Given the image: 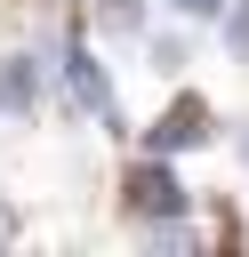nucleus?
Returning <instances> with one entry per match:
<instances>
[{"label": "nucleus", "instance_id": "f257e3e1", "mask_svg": "<svg viewBox=\"0 0 249 257\" xmlns=\"http://www.w3.org/2000/svg\"><path fill=\"white\" fill-rule=\"evenodd\" d=\"M120 193H129V209H137V217H185V185L169 177V161H161V153H153L145 169H129V185H120Z\"/></svg>", "mask_w": 249, "mask_h": 257}, {"label": "nucleus", "instance_id": "f03ea898", "mask_svg": "<svg viewBox=\"0 0 249 257\" xmlns=\"http://www.w3.org/2000/svg\"><path fill=\"white\" fill-rule=\"evenodd\" d=\"M64 88H72V104H88L96 120H112V80H104V64H96L80 40L64 48Z\"/></svg>", "mask_w": 249, "mask_h": 257}, {"label": "nucleus", "instance_id": "7ed1b4c3", "mask_svg": "<svg viewBox=\"0 0 249 257\" xmlns=\"http://www.w3.org/2000/svg\"><path fill=\"white\" fill-rule=\"evenodd\" d=\"M209 137V104L201 96H185V104H169L161 120H153V153H185V145H201Z\"/></svg>", "mask_w": 249, "mask_h": 257}, {"label": "nucleus", "instance_id": "20e7f679", "mask_svg": "<svg viewBox=\"0 0 249 257\" xmlns=\"http://www.w3.org/2000/svg\"><path fill=\"white\" fill-rule=\"evenodd\" d=\"M32 96H40L32 56H8V64H0V104H8V112H32Z\"/></svg>", "mask_w": 249, "mask_h": 257}, {"label": "nucleus", "instance_id": "39448f33", "mask_svg": "<svg viewBox=\"0 0 249 257\" xmlns=\"http://www.w3.org/2000/svg\"><path fill=\"white\" fill-rule=\"evenodd\" d=\"M104 16H112V24H129V32H137V24H145V0H104Z\"/></svg>", "mask_w": 249, "mask_h": 257}, {"label": "nucleus", "instance_id": "423d86ee", "mask_svg": "<svg viewBox=\"0 0 249 257\" xmlns=\"http://www.w3.org/2000/svg\"><path fill=\"white\" fill-rule=\"evenodd\" d=\"M225 8H233V24H225V32H233V48L249 56V0H225Z\"/></svg>", "mask_w": 249, "mask_h": 257}, {"label": "nucleus", "instance_id": "0eeeda50", "mask_svg": "<svg viewBox=\"0 0 249 257\" xmlns=\"http://www.w3.org/2000/svg\"><path fill=\"white\" fill-rule=\"evenodd\" d=\"M185 16H225V0H177Z\"/></svg>", "mask_w": 249, "mask_h": 257}, {"label": "nucleus", "instance_id": "6e6552de", "mask_svg": "<svg viewBox=\"0 0 249 257\" xmlns=\"http://www.w3.org/2000/svg\"><path fill=\"white\" fill-rule=\"evenodd\" d=\"M0 241H8V209H0Z\"/></svg>", "mask_w": 249, "mask_h": 257}, {"label": "nucleus", "instance_id": "1a4fd4ad", "mask_svg": "<svg viewBox=\"0 0 249 257\" xmlns=\"http://www.w3.org/2000/svg\"><path fill=\"white\" fill-rule=\"evenodd\" d=\"M241 153H249V137H241Z\"/></svg>", "mask_w": 249, "mask_h": 257}]
</instances>
